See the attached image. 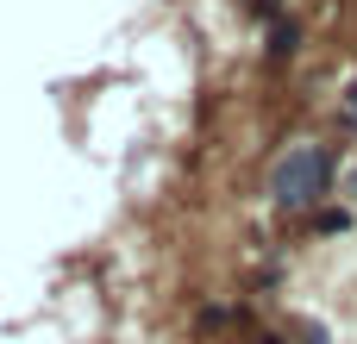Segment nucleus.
<instances>
[{
    "instance_id": "f257e3e1",
    "label": "nucleus",
    "mask_w": 357,
    "mask_h": 344,
    "mask_svg": "<svg viewBox=\"0 0 357 344\" xmlns=\"http://www.w3.org/2000/svg\"><path fill=\"white\" fill-rule=\"evenodd\" d=\"M326 182H333V163H326V150L301 144V150H289V157L276 163V182H270V194H276L282 207H314V201L326 194Z\"/></svg>"
},
{
    "instance_id": "f03ea898",
    "label": "nucleus",
    "mask_w": 357,
    "mask_h": 344,
    "mask_svg": "<svg viewBox=\"0 0 357 344\" xmlns=\"http://www.w3.org/2000/svg\"><path fill=\"white\" fill-rule=\"evenodd\" d=\"M289 50H295V25H276L270 31V56H289Z\"/></svg>"
},
{
    "instance_id": "7ed1b4c3",
    "label": "nucleus",
    "mask_w": 357,
    "mask_h": 344,
    "mask_svg": "<svg viewBox=\"0 0 357 344\" xmlns=\"http://www.w3.org/2000/svg\"><path fill=\"white\" fill-rule=\"evenodd\" d=\"M251 6H257V13H264V6H270V0H251Z\"/></svg>"
}]
</instances>
